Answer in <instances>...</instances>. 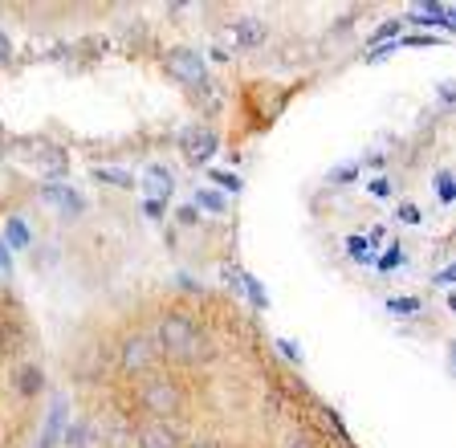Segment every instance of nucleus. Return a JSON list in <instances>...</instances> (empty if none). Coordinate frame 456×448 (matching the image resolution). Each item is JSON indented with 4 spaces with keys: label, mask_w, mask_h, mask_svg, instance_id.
Listing matches in <instances>:
<instances>
[{
    "label": "nucleus",
    "mask_w": 456,
    "mask_h": 448,
    "mask_svg": "<svg viewBox=\"0 0 456 448\" xmlns=\"http://www.w3.org/2000/svg\"><path fill=\"white\" fill-rule=\"evenodd\" d=\"M147 216H163V204L159 200H147Z\"/></svg>",
    "instance_id": "c756f323"
},
{
    "label": "nucleus",
    "mask_w": 456,
    "mask_h": 448,
    "mask_svg": "<svg viewBox=\"0 0 456 448\" xmlns=\"http://www.w3.org/2000/svg\"><path fill=\"white\" fill-rule=\"evenodd\" d=\"M45 200H53V204H61V208H69V212H82V200H77L74 191H61V188H45Z\"/></svg>",
    "instance_id": "ddd939ff"
},
{
    "label": "nucleus",
    "mask_w": 456,
    "mask_h": 448,
    "mask_svg": "<svg viewBox=\"0 0 456 448\" xmlns=\"http://www.w3.org/2000/svg\"><path fill=\"white\" fill-rule=\"evenodd\" d=\"M370 191H375V196H391V183L387 180H375V183H370Z\"/></svg>",
    "instance_id": "cd10ccee"
},
{
    "label": "nucleus",
    "mask_w": 456,
    "mask_h": 448,
    "mask_svg": "<svg viewBox=\"0 0 456 448\" xmlns=\"http://www.w3.org/2000/svg\"><path fill=\"white\" fill-rule=\"evenodd\" d=\"M155 362H159V351L147 334H126L123 343H118V367L123 375H134V379H147L155 371Z\"/></svg>",
    "instance_id": "7ed1b4c3"
},
{
    "label": "nucleus",
    "mask_w": 456,
    "mask_h": 448,
    "mask_svg": "<svg viewBox=\"0 0 456 448\" xmlns=\"http://www.w3.org/2000/svg\"><path fill=\"white\" fill-rule=\"evenodd\" d=\"M98 183H114V188H134V180L126 172H114V167H94Z\"/></svg>",
    "instance_id": "f8f14e48"
},
{
    "label": "nucleus",
    "mask_w": 456,
    "mask_h": 448,
    "mask_svg": "<svg viewBox=\"0 0 456 448\" xmlns=\"http://www.w3.org/2000/svg\"><path fill=\"white\" fill-rule=\"evenodd\" d=\"M399 220H408V224H416V220H419V212L411 208V204H403V208H399Z\"/></svg>",
    "instance_id": "a878e982"
},
{
    "label": "nucleus",
    "mask_w": 456,
    "mask_h": 448,
    "mask_svg": "<svg viewBox=\"0 0 456 448\" xmlns=\"http://www.w3.org/2000/svg\"><path fill=\"white\" fill-rule=\"evenodd\" d=\"M399 261H403V257H399V245H391V248H387V257H379V269H395Z\"/></svg>",
    "instance_id": "aec40b11"
},
{
    "label": "nucleus",
    "mask_w": 456,
    "mask_h": 448,
    "mask_svg": "<svg viewBox=\"0 0 456 448\" xmlns=\"http://www.w3.org/2000/svg\"><path fill=\"white\" fill-rule=\"evenodd\" d=\"M17 351H25V326L4 322L0 326V354H17Z\"/></svg>",
    "instance_id": "9b49d317"
},
{
    "label": "nucleus",
    "mask_w": 456,
    "mask_h": 448,
    "mask_svg": "<svg viewBox=\"0 0 456 448\" xmlns=\"http://www.w3.org/2000/svg\"><path fill=\"white\" fill-rule=\"evenodd\" d=\"M0 151H4V143H0Z\"/></svg>",
    "instance_id": "473e14b6"
},
{
    "label": "nucleus",
    "mask_w": 456,
    "mask_h": 448,
    "mask_svg": "<svg viewBox=\"0 0 456 448\" xmlns=\"http://www.w3.org/2000/svg\"><path fill=\"white\" fill-rule=\"evenodd\" d=\"M436 191H440V200H452V196H456V188H452V172H440L436 175Z\"/></svg>",
    "instance_id": "2eb2a0df"
},
{
    "label": "nucleus",
    "mask_w": 456,
    "mask_h": 448,
    "mask_svg": "<svg viewBox=\"0 0 456 448\" xmlns=\"http://www.w3.org/2000/svg\"><path fill=\"white\" fill-rule=\"evenodd\" d=\"M277 351H281L285 359H294V362H297V343H289V338H277Z\"/></svg>",
    "instance_id": "4be33fe9"
},
{
    "label": "nucleus",
    "mask_w": 456,
    "mask_h": 448,
    "mask_svg": "<svg viewBox=\"0 0 456 448\" xmlns=\"http://www.w3.org/2000/svg\"><path fill=\"white\" fill-rule=\"evenodd\" d=\"M134 444L139 448H183V440L167 419H147V424L134 428Z\"/></svg>",
    "instance_id": "39448f33"
},
{
    "label": "nucleus",
    "mask_w": 456,
    "mask_h": 448,
    "mask_svg": "<svg viewBox=\"0 0 456 448\" xmlns=\"http://www.w3.org/2000/svg\"><path fill=\"white\" fill-rule=\"evenodd\" d=\"M17 391L20 395H41V391H45V371L33 367V362H25L17 371Z\"/></svg>",
    "instance_id": "9d476101"
},
{
    "label": "nucleus",
    "mask_w": 456,
    "mask_h": 448,
    "mask_svg": "<svg viewBox=\"0 0 456 448\" xmlns=\"http://www.w3.org/2000/svg\"><path fill=\"white\" fill-rule=\"evenodd\" d=\"M155 346L171 359H183V362H208L212 359V343L200 334V326L191 322L188 314L180 310H171V314L159 318L155 326Z\"/></svg>",
    "instance_id": "f257e3e1"
},
{
    "label": "nucleus",
    "mask_w": 456,
    "mask_h": 448,
    "mask_svg": "<svg viewBox=\"0 0 456 448\" xmlns=\"http://www.w3.org/2000/svg\"><path fill=\"white\" fill-rule=\"evenodd\" d=\"M200 204H204V208H212V212L224 208V200H220V196H212V191H204V196H200Z\"/></svg>",
    "instance_id": "5701e85b"
},
{
    "label": "nucleus",
    "mask_w": 456,
    "mask_h": 448,
    "mask_svg": "<svg viewBox=\"0 0 456 448\" xmlns=\"http://www.w3.org/2000/svg\"><path fill=\"white\" fill-rule=\"evenodd\" d=\"M12 58V45H9V37L0 33V61H9Z\"/></svg>",
    "instance_id": "c85d7f7f"
},
{
    "label": "nucleus",
    "mask_w": 456,
    "mask_h": 448,
    "mask_svg": "<svg viewBox=\"0 0 456 448\" xmlns=\"http://www.w3.org/2000/svg\"><path fill=\"white\" fill-rule=\"evenodd\" d=\"M346 253H351L354 261H367V257H370V253H367V240H362V237H351V240H346Z\"/></svg>",
    "instance_id": "f3484780"
},
{
    "label": "nucleus",
    "mask_w": 456,
    "mask_h": 448,
    "mask_svg": "<svg viewBox=\"0 0 456 448\" xmlns=\"http://www.w3.org/2000/svg\"><path fill=\"white\" fill-rule=\"evenodd\" d=\"M391 310H395V314H416L419 302H416V297H395V302H391Z\"/></svg>",
    "instance_id": "a211bd4d"
},
{
    "label": "nucleus",
    "mask_w": 456,
    "mask_h": 448,
    "mask_svg": "<svg viewBox=\"0 0 456 448\" xmlns=\"http://www.w3.org/2000/svg\"><path fill=\"white\" fill-rule=\"evenodd\" d=\"M175 220H180V224H196V220H200V212L191 208V204H183V208L175 212Z\"/></svg>",
    "instance_id": "412c9836"
},
{
    "label": "nucleus",
    "mask_w": 456,
    "mask_h": 448,
    "mask_svg": "<svg viewBox=\"0 0 456 448\" xmlns=\"http://www.w3.org/2000/svg\"><path fill=\"white\" fill-rule=\"evenodd\" d=\"M142 188L151 191V200H167L171 188H175V180H171L167 167H159V163H151L147 172H142Z\"/></svg>",
    "instance_id": "6e6552de"
},
{
    "label": "nucleus",
    "mask_w": 456,
    "mask_h": 448,
    "mask_svg": "<svg viewBox=\"0 0 456 448\" xmlns=\"http://www.w3.org/2000/svg\"><path fill=\"white\" fill-rule=\"evenodd\" d=\"M180 151L188 163H204L208 155H216V134H212L208 126H188V131L180 134Z\"/></svg>",
    "instance_id": "423d86ee"
},
{
    "label": "nucleus",
    "mask_w": 456,
    "mask_h": 448,
    "mask_svg": "<svg viewBox=\"0 0 456 448\" xmlns=\"http://www.w3.org/2000/svg\"><path fill=\"white\" fill-rule=\"evenodd\" d=\"M188 448H224L220 440H196V444H188Z\"/></svg>",
    "instance_id": "7c9ffc66"
},
{
    "label": "nucleus",
    "mask_w": 456,
    "mask_h": 448,
    "mask_svg": "<svg viewBox=\"0 0 456 448\" xmlns=\"http://www.w3.org/2000/svg\"><path fill=\"white\" fill-rule=\"evenodd\" d=\"M163 69H167V77H175V82H183V86H204L208 82V69H204V58H200L196 49H167L163 53Z\"/></svg>",
    "instance_id": "20e7f679"
},
{
    "label": "nucleus",
    "mask_w": 456,
    "mask_h": 448,
    "mask_svg": "<svg viewBox=\"0 0 456 448\" xmlns=\"http://www.w3.org/2000/svg\"><path fill=\"white\" fill-rule=\"evenodd\" d=\"M139 403L147 416L167 419L171 424V416L183 411V391H180V383L167 379V375H147V379L139 383Z\"/></svg>",
    "instance_id": "f03ea898"
},
{
    "label": "nucleus",
    "mask_w": 456,
    "mask_h": 448,
    "mask_svg": "<svg viewBox=\"0 0 456 448\" xmlns=\"http://www.w3.org/2000/svg\"><path fill=\"white\" fill-rule=\"evenodd\" d=\"M131 428H126V424H114V428L110 432H106V444H110V448H131Z\"/></svg>",
    "instance_id": "4468645a"
},
{
    "label": "nucleus",
    "mask_w": 456,
    "mask_h": 448,
    "mask_svg": "<svg viewBox=\"0 0 456 448\" xmlns=\"http://www.w3.org/2000/svg\"><path fill=\"white\" fill-rule=\"evenodd\" d=\"M25 151H33L28 155V159L37 163L41 172L45 175H61L66 172V151H61V147H53V143H41V139H28L25 143Z\"/></svg>",
    "instance_id": "0eeeda50"
},
{
    "label": "nucleus",
    "mask_w": 456,
    "mask_h": 448,
    "mask_svg": "<svg viewBox=\"0 0 456 448\" xmlns=\"http://www.w3.org/2000/svg\"><path fill=\"white\" fill-rule=\"evenodd\" d=\"M12 240H17V245H28V232H25V224H12Z\"/></svg>",
    "instance_id": "bb28decb"
},
{
    "label": "nucleus",
    "mask_w": 456,
    "mask_h": 448,
    "mask_svg": "<svg viewBox=\"0 0 456 448\" xmlns=\"http://www.w3.org/2000/svg\"><path fill=\"white\" fill-rule=\"evenodd\" d=\"M354 175H359V167H338V172H334V180L346 183V180H354Z\"/></svg>",
    "instance_id": "393cba45"
},
{
    "label": "nucleus",
    "mask_w": 456,
    "mask_h": 448,
    "mask_svg": "<svg viewBox=\"0 0 456 448\" xmlns=\"http://www.w3.org/2000/svg\"><path fill=\"white\" fill-rule=\"evenodd\" d=\"M265 37H269V29H265V20L261 17H240L237 20V41L245 49H261L265 45Z\"/></svg>",
    "instance_id": "1a4fd4ad"
},
{
    "label": "nucleus",
    "mask_w": 456,
    "mask_h": 448,
    "mask_svg": "<svg viewBox=\"0 0 456 448\" xmlns=\"http://www.w3.org/2000/svg\"><path fill=\"white\" fill-rule=\"evenodd\" d=\"M399 33V20H387V25H383L379 33H375V41H383V37H395Z\"/></svg>",
    "instance_id": "b1692460"
},
{
    "label": "nucleus",
    "mask_w": 456,
    "mask_h": 448,
    "mask_svg": "<svg viewBox=\"0 0 456 448\" xmlns=\"http://www.w3.org/2000/svg\"><path fill=\"white\" fill-rule=\"evenodd\" d=\"M281 448H314V440L305 436V432H285Z\"/></svg>",
    "instance_id": "dca6fc26"
},
{
    "label": "nucleus",
    "mask_w": 456,
    "mask_h": 448,
    "mask_svg": "<svg viewBox=\"0 0 456 448\" xmlns=\"http://www.w3.org/2000/svg\"><path fill=\"white\" fill-rule=\"evenodd\" d=\"M212 180H216L220 188H228V191H237V188H240V180H237V175H228V172H212Z\"/></svg>",
    "instance_id": "6ab92c4d"
},
{
    "label": "nucleus",
    "mask_w": 456,
    "mask_h": 448,
    "mask_svg": "<svg viewBox=\"0 0 456 448\" xmlns=\"http://www.w3.org/2000/svg\"><path fill=\"white\" fill-rule=\"evenodd\" d=\"M0 269H9V248L0 245Z\"/></svg>",
    "instance_id": "2f4dec72"
}]
</instances>
